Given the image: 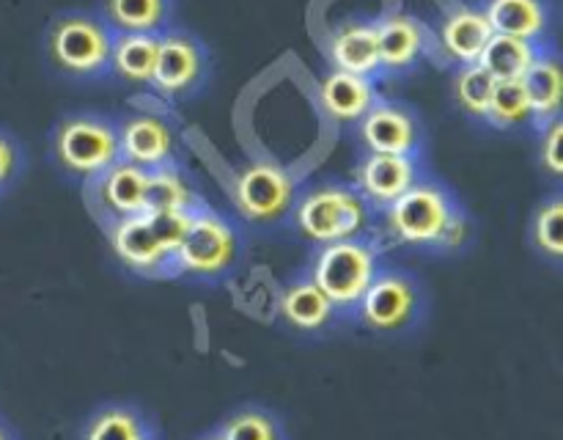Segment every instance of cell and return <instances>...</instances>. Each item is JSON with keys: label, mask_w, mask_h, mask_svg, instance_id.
<instances>
[{"label": "cell", "mask_w": 563, "mask_h": 440, "mask_svg": "<svg viewBox=\"0 0 563 440\" xmlns=\"http://www.w3.org/2000/svg\"><path fill=\"white\" fill-rule=\"evenodd\" d=\"M379 229L390 245L412 251L451 253L471 242V220L465 209L451 187L427 174L379 212Z\"/></svg>", "instance_id": "1"}, {"label": "cell", "mask_w": 563, "mask_h": 440, "mask_svg": "<svg viewBox=\"0 0 563 440\" xmlns=\"http://www.w3.org/2000/svg\"><path fill=\"white\" fill-rule=\"evenodd\" d=\"M113 36L97 11H58L44 31V58L58 77L71 82L110 80Z\"/></svg>", "instance_id": "2"}, {"label": "cell", "mask_w": 563, "mask_h": 440, "mask_svg": "<svg viewBox=\"0 0 563 440\" xmlns=\"http://www.w3.org/2000/svg\"><path fill=\"white\" fill-rule=\"evenodd\" d=\"M374 218L377 215L352 187V182L322 179L297 193L289 223L308 245L319 248L368 237L374 229Z\"/></svg>", "instance_id": "3"}, {"label": "cell", "mask_w": 563, "mask_h": 440, "mask_svg": "<svg viewBox=\"0 0 563 440\" xmlns=\"http://www.w3.org/2000/svg\"><path fill=\"white\" fill-rule=\"evenodd\" d=\"M190 212H143L104 226L121 267L141 278H176V251Z\"/></svg>", "instance_id": "4"}, {"label": "cell", "mask_w": 563, "mask_h": 440, "mask_svg": "<svg viewBox=\"0 0 563 440\" xmlns=\"http://www.w3.org/2000/svg\"><path fill=\"white\" fill-rule=\"evenodd\" d=\"M49 160L64 179L88 185L97 174L119 160L115 119L93 110L60 116L47 138Z\"/></svg>", "instance_id": "5"}, {"label": "cell", "mask_w": 563, "mask_h": 440, "mask_svg": "<svg viewBox=\"0 0 563 440\" xmlns=\"http://www.w3.org/2000/svg\"><path fill=\"white\" fill-rule=\"evenodd\" d=\"M245 253L242 229L220 209L201 204L190 212L185 240L176 251V278L218 284L240 267Z\"/></svg>", "instance_id": "6"}, {"label": "cell", "mask_w": 563, "mask_h": 440, "mask_svg": "<svg viewBox=\"0 0 563 440\" xmlns=\"http://www.w3.org/2000/svg\"><path fill=\"white\" fill-rule=\"evenodd\" d=\"M379 267H383V256H379L377 242L372 237H357V240L313 248L306 273L333 302L339 317L352 319L363 292L368 289Z\"/></svg>", "instance_id": "7"}, {"label": "cell", "mask_w": 563, "mask_h": 440, "mask_svg": "<svg viewBox=\"0 0 563 440\" xmlns=\"http://www.w3.org/2000/svg\"><path fill=\"white\" fill-rule=\"evenodd\" d=\"M427 311V295L418 275L401 267H379L357 302L355 319L374 336H401L418 328Z\"/></svg>", "instance_id": "8"}, {"label": "cell", "mask_w": 563, "mask_h": 440, "mask_svg": "<svg viewBox=\"0 0 563 440\" xmlns=\"http://www.w3.org/2000/svg\"><path fill=\"white\" fill-rule=\"evenodd\" d=\"M300 193V182L273 160H251L231 182V204L242 223L253 229H275L286 223Z\"/></svg>", "instance_id": "9"}, {"label": "cell", "mask_w": 563, "mask_h": 440, "mask_svg": "<svg viewBox=\"0 0 563 440\" xmlns=\"http://www.w3.org/2000/svg\"><path fill=\"white\" fill-rule=\"evenodd\" d=\"M209 77H212V55L196 33L174 25L159 33L157 64L148 88L163 102H190L207 88Z\"/></svg>", "instance_id": "10"}, {"label": "cell", "mask_w": 563, "mask_h": 440, "mask_svg": "<svg viewBox=\"0 0 563 440\" xmlns=\"http://www.w3.org/2000/svg\"><path fill=\"white\" fill-rule=\"evenodd\" d=\"M355 135L363 152L374 154L423 157V148H427V130L418 110L396 99L379 97L355 124Z\"/></svg>", "instance_id": "11"}, {"label": "cell", "mask_w": 563, "mask_h": 440, "mask_svg": "<svg viewBox=\"0 0 563 440\" xmlns=\"http://www.w3.org/2000/svg\"><path fill=\"white\" fill-rule=\"evenodd\" d=\"M119 157L143 170L179 163V127L157 110H130L115 119Z\"/></svg>", "instance_id": "12"}, {"label": "cell", "mask_w": 563, "mask_h": 440, "mask_svg": "<svg viewBox=\"0 0 563 440\" xmlns=\"http://www.w3.org/2000/svg\"><path fill=\"white\" fill-rule=\"evenodd\" d=\"M379 80L412 75L432 55V28L410 11H385L377 16Z\"/></svg>", "instance_id": "13"}, {"label": "cell", "mask_w": 563, "mask_h": 440, "mask_svg": "<svg viewBox=\"0 0 563 440\" xmlns=\"http://www.w3.org/2000/svg\"><path fill=\"white\" fill-rule=\"evenodd\" d=\"M423 174L421 157H401V154L363 152L352 170V187L361 193L363 201L374 215L388 209L396 198L405 196Z\"/></svg>", "instance_id": "14"}, {"label": "cell", "mask_w": 563, "mask_h": 440, "mask_svg": "<svg viewBox=\"0 0 563 440\" xmlns=\"http://www.w3.org/2000/svg\"><path fill=\"white\" fill-rule=\"evenodd\" d=\"M82 187L102 226L146 212V170L121 157Z\"/></svg>", "instance_id": "15"}, {"label": "cell", "mask_w": 563, "mask_h": 440, "mask_svg": "<svg viewBox=\"0 0 563 440\" xmlns=\"http://www.w3.org/2000/svg\"><path fill=\"white\" fill-rule=\"evenodd\" d=\"M493 33L482 3H456L440 16L432 31V53L449 66L478 64Z\"/></svg>", "instance_id": "16"}, {"label": "cell", "mask_w": 563, "mask_h": 440, "mask_svg": "<svg viewBox=\"0 0 563 440\" xmlns=\"http://www.w3.org/2000/svg\"><path fill=\"white\" fill-rule=\"evenodd\" d=\"M328 61L333 69L379 80L377 20H366V16L341 20L328 36Z\"/></svg>", "instance_id": "17"}, {"label": "cell", "mask_w": 563, "mask_h": 440, "mask_svg": "<svg viewBox=\"0 0 563 440\" xmlns=\"http://www.w3.org/2000/svg\"><path fill=\"white\" fill-rule=\"evenodd\" d=\"M278 317L295 333L319 336L339 319V311L324 297V292L308 278V273H300L280 286Z\"/></svg>", "instance_id": "18"}, {"label": "cell", "mask_w": 563, "mask_h": 440, "mask_svg": "<svg viewBox=\"0 0 563 440\" xmlns=\"http://www.w3.org/2000/svg\"><path fill=\"white\" fill-rule=\"evenodd\" d=\"M482 9L495 33L533 44H553V0H482Z\"/></svg>", "instance_id": "19"}, {"label": "cell", "mask_w": 563, "mask_h": 440, "mask_svg": "<svg viewBox=\"0 0 563 440\" xmlns=\"http://www.w3.org/2000/svg\"><path fill=\"white\" fill-rule=\"evenodd\" d=\"M379 99L377 80L333 69L319 80V105L333 124L355 127Z\"/></svg>", "instance_id": "20"}, {"label": "cell", "mask_w": 563, "mask_h": 440, "mask_svg": "<svg viewBox=\"0 0 563 440\" xmlns=\"http://www.w3.org/2000/svg\"><path fill=\"white\" fill-rule=\"evenodd\" d=\"M520 82L528 94V102H531L533 127L559 119L563 110V72L559 50L553 44L539 50V55L528 66L526 75L520 77Z\"/></svg>", "instance_id": "21"}, {"label": "cell", "mask_w": 563, "mask_h": 440, "mask_svg": "<svg viewBox=\"0 0 563 440\" xmlns=\"http://www.w3.org/2000/svg\"><path fill=\"white\" fill-rule=\"evenodd\" d=\"M97 14L113 33H154L174 25L176 0H99Z\"/></svg>", "instance_id": "22"}, {"label": "cell", "mask_w": 563, "mask_h": 440, "mask_svg": "<svg viewBox=\"0 0 563 440\" xmlns=\"http://www.w3.org/2000/svg\"><path fill=\"white\" fill-rule=\"evenodd\" d=\"M77 440H157V427L141 407L108 402L82 421Z\"/></svg>", "instance_id": "23"}, {"label": "cell", "mask_w": 563, "mask_h": 440, "mask_svg": "<svg viewBox=\"0 0 563 440\" xmlns=\"http://www.w3.org/2000/svg\"><path fill=\"white\" fill-rule=\"evenodd\" d=\"M159 36L154 33H115L110 50V77L126 86L148 88L157 64Z\"/></svg>", "instance_id": "24"}, {"label": "cell", "mask_w": 563, "mask_h": 440, "mask_svg": "<svg viewBox=\"0 0 563 440\" xmlns=\"http://www.w3.org/2000/svg\"><path fill=\"white\" fill-rule=\"evenodd\" d=\"M207 204L179 163L146 170V212H192Z\"/></svg>", "instance_id": "25"}, {"label": "cell", "mask_w": 563, "mask_h": 440, "mask_svg": "<svg viewBox=\"0 0 563 440\" xmlns=\"http://www.w3.org/2000/svg\"><path fill=\"white\" fill-rule=\"evenodd\" d=\"M542 47H548V44H533L526 42V38L493 33V38H489L487 47H484L478 64H482L495 80H520Z\"/></svg>", "instance_id": "26"}, {"label": "cell", "mask_w": 563, "mask_h": 440, "mask_svg": "<svg viewBox=\"0 0 563 440\" xmlns=\"http://www.w3.org/2000/svg\"><path fill=\"white\" fill-rule=\"evenodd\" d=\"M495 77L482 64H462L451 72V99L465 119L484 124L489 99H493Z\"/></svg>", "instance_id": "27"}, {"label": "cell", "mask_w": 563, "mask_h": 440, "mask_svg": "<svg viewBox=\"0 0 563 440\" xmlns=\"http://www.w3.org/2000/svg\"><path fill=\"white\" fill-rule=\"evenodd\" d=\"M528 240L544 262L559 267L563 258V196L559 190L542 198L539 207L533 209L531 223H528Z\"/></svg>", "instance_id": "28"}, {"label": "cell", "mask_w": 563, "mask_h": 440, "mask_svg": "<svg viewBox=\"0 0 563 440\" xmlns=\"http://www.w3.org/2000/svg\"><path fill=\"white\" fill-rule=\"evenodd\" d=\"M493 130L517 132L533 127V110L520 80H498L487 108V121Z\"/></svg>", "instance_id": "29"}, {"label": "cell", "mask_w": 563, "mask_h": 440, "mask_svg": "<svg viewBox=\"0 0 563 440\" xmlns=\"http://www.w3.org/2000/svg\"><path fill=\"white\" fill-rule=\"evenodd\" d=\"M218 432L225 440H289L284 421L273 410L258 405H245L231 413V416H225Z\"/></svg>", "instance_id": "30"}, {"label": "cell", "mask_w": 563, "mask_h": 440, "mask_svg": "<svg viewBox=\"0 0 563 440\" xmlns=\"http://www.w3.org/2000/svg\"><path fill=\"white\" fill-rule=\"evenodd\" d=\"M539 130V165L542 174L550 182H561L563 176V154H561V138H563V116L548 121V124L537 127Z\"/></svg>", "instance_id": "31"}, {"label": "cell", "mask_w": 563, "mask_h": 440, "mask_svg": "<svg viewBox=\"0 0 563 440\" xmlns=\"http://www.w3.org/2000/svg\"><path fill=\"white\" fill-rule=\"evenodd\" d=\"M25 168V152L11 132L0 130V196L16 185Z\"/></svg>", "instance_id": "32"}, {"label": "cell", "mask_w": 563, "mask_h": 440, "mask_svg": "<svg viewBox=\"0 0 563 440\" xmlns=\"http://www.w3.org/2000/svg\"><path fill=\"white\" fill-rule=\"evenodd\" d=\"M196 440H225V438H223V435L218 432V429H212V432H203V435H198Z\"/></svg>", "instance_id": "33"}, {"label": "cell", "mask_w": 563, "mask_h": 440, "mask_svg": "<svg viewBox=\"0 0 563 440\" xmlns=\"http://www.w3.org/2000/svg\"><path fill=\"white\" fill-rule=\"evenodd\" d=\"M0 440H16V438H14V432H11V429L5 427L3 421H0Z\"/></svg>", "instance_id": "34"}]
</instances>
